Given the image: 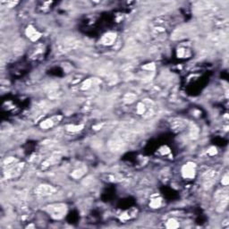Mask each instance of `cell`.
<instances>
[{"mask_svg": "<svg viewBox=\"0 0 229 229\" xmlns=\"http://www.w3.org/2000/svg\"><path fill=\"white\" fill-rule=\"evenodd\" d=\"M48 215L56 220L62 219L67 212V206L65 203H54L46 208Z\"/></svg>", "mask_w": 229, "mask_h": 229, "instance_id": "1", "label": "cell"}, {"mask_svg": "<svg viewBox=\"0 0 229 229\" xmlns=\"http://www.w3.org/2000/svg\"><path fill=\"white\" fill-rule=\"evenodd\" d=\"M24 168V163L22 162H16L11 166L6 168V170L4 172L6 178L7 179H13L18 177Z\"/></svg>", "mask_w": 229, "mask_h": 229, "instance_id": "2", "label": "cell"}, {"mask_svg": "<svg viewBox=\"0 0 229 229\" xmlns=\"http://www.w3.org/2000/svg\"><path fill=\"white\" fill-rule=\"evenodd\" d=\"M182 176L186 180H192L196 175V165L193 162H187L181 169Z\"/></svg>", "mask_w": 229, "mask_h": 229, "instance_id": "3", "label": "cell"}, {"mask_svg": "<svg viewBox=\"0 0 229 229\" xmlns=\"http://www.w3.org/2000/svg\"><path fill=\"white\" fill-rule=\"evenodd\" d=\"M55 188L51 185L48 184H40L35 189V193L38 196L40 197H45V196H48L51 195L55 193Z\"/></svg>", "mask_w": 229, "mask_h": 229, "instance_id": "4", "label": "cell"}, {"mask_svg": "<svg viewBox=\"0 0 229 229\" xmlns=\"http://www.w3.org/2000/svg\"><path fill=\"white\" fill-rule=\"evenodd\" d=\"M217 177V173L214 170H209L207 171L205 173V175H203V184L206 188H210L214 183L216 182Z\"/></svg>", "mask_w": 229, "mask_h": 229, "instance_id": "5", "label": "cell"}, {"mask_svg": "<svg viewBox=\"0 0 229 229\" xmlns=\"http://www.w3.org/2000/svg\"><path fill=\"white\" fill-rule=\"evenodd\" d=\"M25 34H26V36L28 37V39H30L31 41H37L41 37V33L39 32L32 25H29L26 28Z\"/></svg>", "mask_w": 229, "mask_h": 229, "instance_id": "6", "label": "cell"}, {"mask_svg": "<svg viewBox=\"0 0 229 229\" xmlns=\"http://www.w3.org/2000/svg\"><path fill=\"white\" fill-rule=\"evenodd\" d=\"M116 34L114 32H109L101 38L100 43L104 46H111L116 42Z\"/></svg>", "mask_w": 229, "mask_h": 229, "instance_id": "7", "label": "cell"}, {"mask_svg": "<svg viewBox=\"0 0 229 229\" xmlns=\"http://www.w3.org/2000/svg\"><path fill=\"white\" fill-rule=\"evenodd\" d=\"M61 119H62L61 116H53L51 118H48V119L42 121L40 123V127L42 129H49V128L53 127L57 123H59V121Z\"/></svg>", "mask_w": 229, "mask_h": 229, "instance_id": "8", "label": "cell"}, {"mask_svg": "<svg viewBox=\"0 0 229 229\" xmlns=\"http://www.w3.org/2000/svg\"><path fill=\"white\" fill-rule=\"evenodd\" d=\"M86 172V168H75L72 173H71V176L74 179H79L81 178Z\"/></svg>", "mask_w": 229, "mask_h": 229, "instance_id": "9", "label": "cell"}, {"mask_svg": "<svg viewBox=\"0 0 229 229\" xmlns=\"http://www.w3.org/2000/svg\"><path fill=\"white\" fill-rule=\"evenodd\" d=\"M162 204V200L159 197H154L151 199L150 202V207L152 209H159L160 206Z\"/></svg>", "mask_w": 229, "mask_h": 229, "instance_id": "10", "label": "cell"}, {"mask_svg": "<svg viewBox=\"0 0 229 229\" xmlns=\"http://www.w3.org/2000/svg\"><path fill=\"white\" fill-rule=\"evenodd\" d=\"M83 128V125L82 124H69L66 126V130L70 133H77L82 131Z\"/></svg>", "mask_w": 229, "mask_h": 229, "instance_id": "11", "label": "cell"}, {"mask_svg": "<svg viewBox=\"0 0 229 229\" xmlns=\"http://www.w3.org/2000/svg\"><path fill=\"white\" fill-rule=\"evenodd\" d=\"M166 227L170 229L178 228L180 227V224H179V222L176 219H175V218H169L168 220V222H167V224H166Z\"/></svg>", "mask_w": 229, "mask_h": 229, "instance_id": "12", "label": "cell"}, {"mask_svg": "<svg viewBox=\"0 0 229 229\" xmlns=\"http://www.w3.org/2000/svg\"><path fill=\"white\" fill-rule=\"evenodd\" d=\"M136 99V96L133 93H126L124 97V101L127 104L133 103L134 102V100Z\"/></svg>", "mask_w": 229, "mask_h": 229, "instance_id": "13", "label": "cell"}, {"mask_svg": "<svg viewBox=\"0 0 229 229\" xmlns=\"http://www.w3.org/2000/svg\"><path fill=\"white\" fill-rule=\"evenodd\" d=\"M136 110H137V113L139 115H143V114H145L146 110H147V107H146V105L143 102H141V103H139L137 105V109Z\"/></svg>", "mask_w": 229, "mask_h": 229, "instance_id": "14", "label": "cell"}, {"mask_svg": "<svg viewBox=\"0 0 229 229\" xmlns=\"http://www.w3.org/2000/svg\"><path fill=\"white\" fill-rule=\"evenodd\" d=\"M176 55H177L178 58H184L187 56V51H186L185 48H178L177 52H176Z\"/></svg>", "mask_w": 229, "mask_h": 229, "instance_id": "15", "label": "cell"}, {"mask_svg": "<svg viewBox=\"0 0 229 229\" xmlns=\"http://www.w3.org/2000/svg\"><path fill=\"white\" fill-rule=\"evenodd\" d=\"M91 86H92V81L90 79H89V80L85 81L84 83L82 84V89L84 90H89Z\"/></svg>", "mask_w": 229, "mask_h": 229, "instance_id": "16", "label": "cell"}, {"mask_svg": "<svg viewBox=\"0 0 229 229\" xmlns=\"http://www.w3.org/2000/svg\"><path fill=\"white\" fill-rule=\"evenodd\" d=\"M159 152L162 154V155H168L170 153V149L167 146H163L162 148L159 149Z\"/></svg>", "mask_w": 229, "mask_h": 229, "instance_id": "17", "label": "cell"}, {"mask_svg": "<svg viewBox=\"0 0 229 229\" xmlns=\"http://www.w3.org/2000/svg\"><path fill=\"white\" fill-rule=\"evenodd\" d=\"M229 183V179H228V175L226 174L223 177H222V180H221V183L224 185V186H227Z\"/></svg>", "mask_w": 229, "mask_h": 229, "instance_id": "18", "label": "cell"}, {"mask_svg": "<svg viewBox=\"0 0 229 229\" xmlns=\"http://www.w3.org/2000/svg\"><path fill=\"white\" fill-rule=\"evenodd\" d=\"M217 150L215 147H211V148L208 150V153H209L210 156H214V155H216V154H217Z\"/></svg>", "mask_w": 229, "mask_h": 229, "instance_id": "19", "label": "cell"}, {"mask_svg": "<svg viewBox=\"0 0 229 229\" xmlns=\"http://www.w3.org/2000/svg\"><path fill=\"white\" fill-rule=\"evenodd\" d=\"M143 68L150 71V70H154L155 69V65H154V64H148V65H146L143 66Z\"/></svg>", "mask_w": 229, "mask_h": 229, "instance_id": "20", "label": "cell"}]
</instances>
